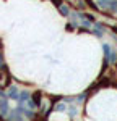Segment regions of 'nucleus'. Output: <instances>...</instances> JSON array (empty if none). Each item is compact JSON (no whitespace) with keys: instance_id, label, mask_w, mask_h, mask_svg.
<instances>
[{"instance_id":"nucleus-12","label":"nucleus","mask_w":117,"mask_h":121,"mask_svg":"<svg viewBox=\"0 0 117 121\" xmlns=\"http://www.w3.org/2000/svg\"><path fill=\"white\" fill-rule=\"evenodd\" d=\"M0 97H8V95H7V94L3 92V91H0Z\"/></svg>"},{"instance_id":"nucleus-11","label":"nucleus","mask_w":117,"mask_h":121,"mask_svg":"<svg viewBox=\"0 0 117 121\" xmlns=\"http://www.w3.org/2000/svg\"><path fill=\"white\" fill-rule=\"evenodd\" d=\"M28 108H31V110L38 108V103L34 102V100H31V99H29V100H28Z\"/></svg>"},{"instance_id":"nucleus-9","label":"nucleus","mask_w":117,"mask_h":121,"mask_svg":"<svg viewBox=\"0 0 117 121\" xmlns=\"http://www.w3.org/2000/svg\"><path fill=\"white\" fill-rule=\"evenodd\" d=\"M109 10L117 13V0H111V3H109Z\"/></svg>"},{"instance_id":"nucleus-3","label":"nucleus","mask_w":117,"mask_h":121,"mask_svg":"<svg viewBox=\"0 0 117 121\" xmlns=\"http://www.w3.org/2000/svg\"><path fill=\"white\" fill-rule=\"evenodd\" d=\"M93 32L96 34L98 37H102V34H104V26L102 24H99V23H96V24H93Z\"/></svg>"},{"instance_id":"nucleus-7","label":"nucleus","mask_w":117,"mask_h":121,"mask_svg":"<svg viewBox=\"0 0 117 121\" xmlns=\"http://www.w3.org/2000/svg\"><path fill=\"white\" fill-rule=\"evenodd\" d=\"M67 113L73 118V116H77V115H78V108L75 107V105H70V107L67 108Z\"/></svg>"},{"instance_id":"nucleus-5","label":"nucleus","mask_w":117,"mask_h":121,"mask_svg":"<svg viewBox=\"0 0 117 121\" xmlns=\"http://www.w3.org/2000/svg\"><path fill=\"white\" fill-rule=\"evenodd\" d=\"M102 50H104V60H106V63H109V58H111V45L109 44H102Z\"/></svg>"},{"instance_id":"nucleus-4","label":"nucleus","mask_w":117,"mask_h":121,"mask_svg":"<svg viewBox=\"0 0 117 121\" xmlns=\"http://www.w3.org/2000/svg\"><path fill=\"white\" fill-rule=\"evenodd\" d=\"M8 118L10 120H21V118H23V113L20 112L18 108H15V110H11V112L8 113Z\"/></svg>"},{"instance_id":"nucleus-1","label":"nucleus","mask_w":117,"mask_h":121,"mask_svg":"<svg viewBox=\"0 0 117 121\" xmlns=\"http://www.w3.org/2000/svg\"><path fill=\"white\" fill-rule=\"evenodd\" d=\"M0 113H2V116L8 115V100H7V97H0Z\"/></svg>"},{"instance_id":"nucleus-2","label":"nucleus","mask_w":117,"mask_h":121,"mask_svg":"<svg viewBox=\"0 0 117 121\" xmlns=\"http://www.w3.org/2000/svg\"><path fill=\"white\" fill-rule=\"evenodd\" d=\"M7 95H8V99H13V100H18V99H20V92H18V89H16L15 86H10V87H8Z\"/></svg>"},{"instance_id":"nucleus-6","label":"nucleus","mask_w":117,"mask_h":121,"mask_svg":"<svg viewBox=\"0 0 117 121\" xmlns=\"http://www.w3.org/2000/svg\"><path fill=\"white\" fill-rule=\"evenodd\" d=\"M29 99H31V95H29V92H26V91H23V92H20L18 103H24V102H28Z\"/></svg>"},{"instance_id":"nucleus-8","label":"nucleus","mask_w":117,"mask_h":121,"mask_svg":"<svg viewBox=\"0 0 117 121\" xmlns=\"http://www.w3.org/2000/svg\"><path fill=\"white\" fill-rule=\"evenodd\" d=\"M58 11H60L63 16H68V15H70V10H68V7H65V5H58Z\"/></svg>"},{"instance_id":"nucleus-10","label":"nucleus","mask_w":117,"mask_h":121,"mask_svg":"<svg viewBox=\"0 0 117 121\" xmlns=\"http://www.w3.org/2000/svg\"><path fill=\"white\" fill-rule=\"evenodd\" d=\"M67 105H65V103H57V107H55V110H57V112H67Z\"/></svg>"}]
</instances>
